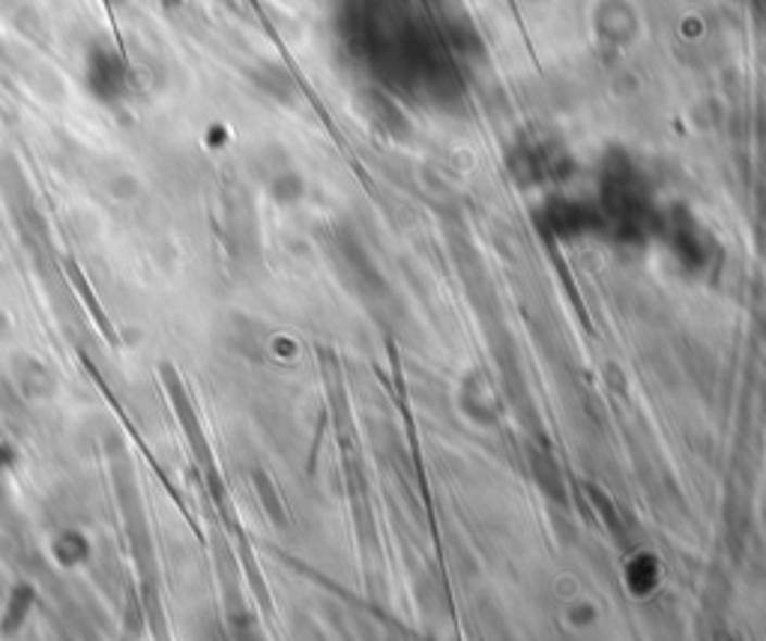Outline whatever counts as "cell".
Returning <instances> with one entry per match:
<instances>
[{
  "label": "cell",
  "mask_w": 766,
  "mask_h": 641,
  "mask_svg": "<svg viewBox=\"0 0 766 641\" xmlns=\"http://www.w3.org/2000/svg\"><path fill=\"white\" fill-rule=\"evenodd\" d=\"M87 85L93 90V97L111 99L123 97V87H126V66L117 58V51L111 49H97L87 61Z\"/></svg>",
  "instance_id": "obj_1"
},
{
  "label": "cell",
  "mask_w": 766,
  "mask_h": 641,
  "mask_svg": "<svg viewBox=\"0 0 766 641\" xmlns=\"http://www.w3.org/2000/svg\"><path fill=\"white\" fill-rule=\"evenodd\" d=\"M87 549H90V545H87L85 537L70 530V533H63L61 540L54 543V555H58V561H61L63 567H73L78 561H85Z\"/></svg>",
  "instance_id": "obj_2"
},
{
  "label": "cell",
  "mask_w": 766,
  "mask_h": 641,
  "mask_svg": "<svg viewBox=\"0 0 766 641\" xmlns=\"http://www.w3.org/2000/svg\"><path fill=\"white\" fill-rule=\"evenodd\" d=\"M13 450H10V447H7V444H0V468H7V465H10V462H13Z\"/></svg>",
  "instance_id": "obj_3"
}]
</instances>
